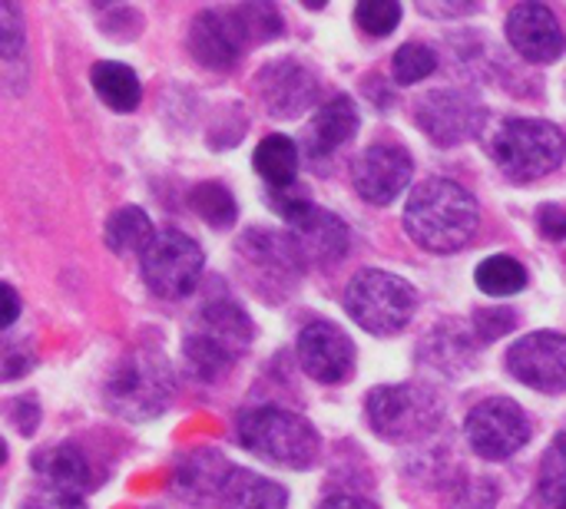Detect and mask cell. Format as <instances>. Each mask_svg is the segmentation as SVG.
<instances>
[{"label":"cell","instance_id":"6da1fadb","mask_svg":"<svg viewBox=\"0 0 566 509\" xmlns=\"http://www.w3.org/2000/svg\"><path fill=\"white\" fill-rule=\"evenodd\" d=\"M481 225L478 199L454 179L434 176L415 185L405 205L408 235L434 255H454L471 245Z\"/></svg>","mask_w":566,"mask_h":509},{"label":"cell","instance_id":"7a4b0ae2","mask_svg":"<svg viewBox=\"0 0 566 509\" xmlns=\"http://www.w3.org/2000/svg\"><path fill=\"white\" fill-rule=\"evenodd\" d=\"M252 321L232 298L209 301L182 338V361L192 378L219 381L252 344Z\"/></svg>","mask_w":566,"mask_h":509},{"label":"cell","instance_id":"3957f363","mask_svg":"<svg viewBox=\"0 0 566 509\" xmlns=\"http://www.w3.org/2000/svg\"><path fill=\"white\" fill-rule=\"evenodd\" d=\"M176 394V378L169 361L159 351L136 348L123 354L103 381V404L123 421H153L159 417Z\"/></svg>","mask_w":566,"mask_h":509},{"label":"cell","instance_id":"277c9868","mask_svg":"<svg viewBox=\"0 0 566 509\" xmlns=\"http://www.w3.org/2000/svg\"><path fill=\"white\" fill-rule=\"evenodd\" d=\"M235 441L255 457L275 467H289V470H308L322 457L318 431L302 414L282 411V407L242 411L235 417Z\"/></svg>","mask_w":566,"mask_h":509},{"label":"cell","instance_id":"5b68a950","mask_svg":"<svg viewBox=\"0 0 566 509\" xmlns=\"http://www.w3.org/2000/svg\"><path fill=\"white\" fill-rule=\"evenodd\" d=\"M365 417L381 441L408 447L438 434L444 424V404L434 388L405 381L375 388L365 401Z\"/></svg>","mask_w":566,"mask_h":509},{"label":"cell","instance_id":"8992f818","mask_svg":"<svg viewBox=\"0 0 566 509\" xmlns=\"http://www.w3.org/2000/svg\"><path fill=\"white\" fill-rule=\"evenodd\" d=\"M491 156L511 182H537L566 159V136L547 119H507L491 139Z\"/></svg>","mask_w":566,"mask_h":509},{"label":"cell","instance_id":"52a82bcc","mask_svg":"<svg viewBox=\"0 0 566 509\" xmlns=\"http://www.w3.org/2000/svg\"><path fill=\"white\" fill-rule=\"evenodd\" d=\"M345 311L368 335L391 338L411 325V318L418 311V291L411 282H405L391 272L365 268L345 288Z\"/></svg>","mask_w":566,"mask_h":509},{"label":"cell","instance_id":"ba28073f","mask_svg":"<svg viewBox=\"0 0 566 509\" xmlns=\"http://www.w3.org/2000/svg\"><path fill=\"white\" fill-rule=\"evenodd\" d=\"M139 262H143L139 268H143V282L149 285V291L166 301H176L196 291L206 255L196 245V238H189L186 232L163 229Z\"/></svg>","mask_w":566,"mask_h":509},{"label":"cell","instance_id":"9c48e42d","mask_svg":"<svg viewBox=\"0 0 566 509\" xmlns=\"http://www.w3.org/2000/svg\"><path fill=\"white\" fill-rule=\"evenodd\" d=\"M531 417L511 397H488L471 407L464 421V437L471 450L484 460H507L531 444Z\"/></svg>","mask_w":566,"mask_h":509},{"label":"cell","instance_id":"30bf717a","mask_svg":"<svg viewBox=\"0 0 566 509\" xmlns=\"http://www.w3.org/2000/svg\"><path fill=\"white\" fill-rule=\"evenodd\" d=\"M484 106L464 89H431L418 99L415 119L441 149L461 146L484 129Z\"/></svg>","mask_w":566,"mask_h":509},{"label":"cell","instance_id":"8fae6325","mask_svg":"<svg viewBox=\"0 0 566 509\" xmlns=\"http://www.w3.org/2000/svg\"><path fill=\"white\" fill-rule=\"evenodd\" d=\"M255 96L275 119H295L318 99V73L295 60H272L255 73Z\"/></svg>","mask_w":566,"mask_h":509},{"label":"cell","instance_id":"7c38bea8","mask_svg":"<svg viewBox=\"0 0 566 509\" xmlns=\"http://www.w3.org/2000/svg\"><path fill=\"white\" fill-rule=\"evenodd\" d=\"M411 176H415V159L405 146L395 142L368 146L352 166L355 192L368 205H391L411 185Z\"/></svg>","mask_w":566,"mask_h":509},{"label":"cell","instance_id":"4fadbf2b","mask_svg":"<svg viewBox=\"0 0 566 509\" xmlns=\"http://www.w3.org/2000/svg\"><path fill=\"white\" fill-rule=\"evenodd\" d=\"M507 371L544 394L566 391V335L557 331H534L511 344L507 351Z\"/></svg>","mask_w":566,"mask_h":509},{"label":"cell","instance_id":"5bb4252c","mask_svg":"<svg viewBox=\"0 0 566 509\" xmlns=\"http://www.w3.org/2000/svg\"><path fill=\"white\" fill-rule=\"evenodd\" d=\"M285 222L292 225V235L305 255V262H322V265H335L338 258L348 255V225L332 215L328 209H318L305 199H292L279 205Z\"/></svg>","mask_w":566,"mask_h":509},{"label":"cell","instance_id":"9a60e30c","mask_svg":"<svg viewBox=\"0 0 566 509\" xmlns=\"http://www.w3.org/2000/svg\"><path fill=\"white\" fill-rule=\"evenodd\" d=\"M249 46L232 7L199 10L189 23V53L209 70H232Z\"/></svg>","mask_w":566,"mask_h":509},{"label":"cell","instance_id":"2e32d148","mask_svg":"<svg viewBox=\"0 0 566 509\" xmlns=\"http://www.w3.org/2000/svg\"><path fill=\"white\" fill-rule=\"evenodd\" d=\"M298 361L318 384H342L355 374V344L332 321H312L298 335Z\"/></svg>","mask_w":566,"mask_h":509},{"label":"cell","instance_id":"e0dca14e","mask_svg":"<svg viewBox=\"0 0 566 509\" xmlns=\"http://www.w3.org/2000/svg\"><path fill=\"white\" fill-rule=\"evenodd\" d=\"M507 40L531 63H557L566 50V36L557 13L544 3H517L507 13Z\"/></svg>","mask_w":566,"mask_h":509},{"label":"cell","instance_id":"ac0fdd59","mask_svg":"<svg viewBox=\"0 0 566 509\" xmlns=\"http://www.w3.org/2000/svg\"><path fill=\"white\" fill-rule=\"evenodd\" d=\"M235 467L219 450H196L186 460H179L172 474V490L189 503H216L222 500V490Z\"/></svg>","mask_w":566,"mask_h":509},{"label":"cell","instance_id":"d6986e66","mask_svg":"<svg viewBox=\"0 0 566 509\" xmlns=\"http://www.w3.org/2000/svg\"><path fill=\"white\" fill-rule=\"evenodd\" d=\"M33 474L40 477L43 490L53 494H66V497H80L93 490L96 477L93 467L86 460V454L73 444H60V447H46L33 457Z\"/></svg>","mask_w":566,"mask_h":509},{"label":"cell","instance_id":"ffe728a7","mask_svg":"<svg viewBox=\"0 0 566 509\" xmlns=\"http://www.w3.org/2000/svg\"><path fill=\"white\" fill-rule=\"evenodd\" d=\"M361 126L358 106L348 96H332L325 106H318V113L312 116L308 129H305V149L312 159H325L335 149H342L345 142L355 139Z\"/></svg>","mask_w":566,"mask_h":509},{"label":"cell","instance_id":"44dd1931","mask_svg":"<svg viewBox=\"0 0 566 509\" xmlns=\"http://www.w3.org/2000/svg\"><path fill=\"white\" fill-rule=\"evenodd\" d=\"M90 83L99 96V103L113 113H133L143 99V83L133 66L116 60H99L90 70Z\"/></svg>","mask_w":566,"mask_h":509},{"label":"cell","instance_id":"7402d4cb","mask_svg":"<svg viewBox=\"0 0 566 509\" xmlns=\"http://www.w3.org/2000/svg\"><path fill=\"white\" fill-rule=\"evenodd\" d=\"M159 232L153 229L149 215L136 205H126V209H116L109 219H106V229H103V242L113 255L119 258H129V255H146V248L153 245Z\"/></svg>","mask_w":566,"mask_h":509},{"label":"cell","instance_id":"603a6c76","mask_svg":"<svg viewBox=\"0 0 566 509\" xmlns=\"http://www.w3.org/2000/svg\"><path fill=\"white\" fill-rule=\"evenodd\" d=\"M289 494L285 487L252 474V470H235L222 490L219 509H285Z\"/></svg>","mask_w":566,"mask_h":509},{"label":"cell","instance_id":"cb8c5ba5","mask_svg":"<svg viewBox=\"0 0 566 509\" xmlns=\"http://www.w3.org/2000/svg\"><path fill=\"white\" fill-rule=\"evenodd\" d=\"M252 166L255 172L272 185V189H289L298 176V146L289 139V136H265L259 146H255V156H252Z\"/></svg>","mask_w":566,"mask_h":509},{"label":"cell","instance_id":"d4e9b609","mask_svg":"<svg viewBox=\"0 0 566 509\" xmlns=\"http://www.w3.org/2000/svg\"><path fill=\"white\" fill-rule=\"evenodd\" d=\"M474 282L491 298H511L527 288V268L514 255H491L478 265Z\"/></svg>","mask_w":566,"mask_h":509},{"label":"cell","instance_id":"484cf974","mask_svg":"<svg viewBox=\"0 0 566 509\" xmlns=\"http://www.w3.org/2000/svg\"><path fill=\"white\" fill-rule=\"evenodd\" d=\"M189 205L212 229H229L235 222V215H239V205H235L232 192L222 182H199L189 192Z\"/></svg>","mask_w":566,"mask_h":509},{"label":"cell","instance_id":"4316f807","mask_svg":"<svg viewBox=\"0 0 566 509\" xmlns=\"http://www.w3.org/2000/svg\"><path fill=\"white\" fill-rule=\"evenodd\" d=\"M541 507L566 509V431H560L541 464V487H537Z\"/></svg>","mask_w":566,"mask_h":509},{"label":"cell","instance_id":"83f0119b","mask_svg":"<svg viewBox=\"0 0 566 509\" xmlns=\"http://www.w3.org/2000/svg\"><path fill=\"white\" fill-rule=\"evenodd\" d=\"M438 66V53L424 43H405L398 46L395 60H391V73L401 86H415L421 83L424 76H431Z\"/></svg>","mask_w":566,"mask_h":509},{"label":"cell","instance_id":"f1b7e54d","mask_svg":"<svg viewBox=\"0 0 566 509\" xmlns=\"http://www.w3.org/2000/svg\"><path fill=\"white\" fill-rule=\"evenodd\" d=\"M232 10L239 17V26H242L245 40H249V46L275 40L282 33V17H279V10L272 3H239Z\"/></svg>","mask_w":566,"mask_h":509},{"label":"cell","instance_id":"f546056e","mask_svg":"<svg viewBox=\"0 0 566 509\" xmlns=\"http://www.w3.org/2000/svg\"><path fill=\"white\" fill-rule=\"evenodd\" d=\"M355 20L371 36H388L401 23V3L395 0H361L355 7Z\"/></svg>","mask_w":566,"mask_h":509},{"label":"cell","instance_id":"4dcf8cb0","mask_svg":"<svg viewBox=\"0 0 566 509\" xmlns=\"http://www.w3.org/2000/svg\"><path fill=\"white\" fill-rule=\"evenodd\" d=\"M23 20H20V7L3 0L0 3V50H3V60H17L23 53Z\"/></svg>","mask_w":566,"mask_h":509},{"label":"cell","instance_id":"1f68e13d","mask_svg":"<svg viewBox=\"0 0 566 509\" xmlns=\"http://www.w3.org/2000/svg\"><path fill=\"white\" fill-rule=\"evenodd\" d=\"M517 328V311L511 308H481L474 315V335L481 341H497L504 335H511Z\"/></svg>","mask_w":566,"mask_h":509},{"label":"cell","instance_id":"d6a6232c","mask_svg":"<svg viewBox=\"0 0 566 509\" xmlns=\"http://www.w3.org/2000/svg\"><path fill=\"white\" fill-rule=\"evenodd\" d=\"M537 229L544 238L551 242H564L566 238V209L560 205H541L537 212Z\"/></svg>","mask_w":566,"mask_h":509},{"label":"cell","instance_id":"836d02e7","mask_svg":"<svg viewBox=\"0 0 566 509\" xmlns=\"http://www.w3.org/2000/svg\"><path fill=\"white\" fill-rule=\"evenodd\" d=\"M23 509H86L80 497H66V494H53V490H40L36 497H30Z\"/></svg>","mask_w":566,"mask_h":509},{"label":"cell","instance_id":"e575fe53","mask_svg":"<svg viewBox=\"0 0 566 509\" xmlns=\"http://www.w3.org/2000/svg\"><path fill=\"white\" fill-rule=\"evenodd\" d=\"M10 421L17 424V431H20L23 437H30V434L36 431V421H40V407H36V401H30V397L17 401V404H13V411H10Z\"/></svg>","mask_w":566,"mask_h":509},{"label":"cell","instance_id":"d590c367","mask_svg":"<svg viewBox=\"0 0 566 509\" xmlns=\"http://www.w3.org/2000/svg\"><path fill=\"white\" fill-rule=\"evenodd\" d=\"M418 10L428 13V17H468V13L478 10V3H424L421 0Z\"/></svg>","mask_w":566,"mask_h":509},{"label":"cell","instance_id":"8d00e7d4","mask_svg":"<svg viewBox=\"0 0 566 509\" xmlns=\"http://www.w3.org/2000/svg\"><path fill=\"white\" fill-rule=\"evenodd\" d=\"M0 298H3V318H0V328H10L17 318H20V298L10 285H0Z\"/></svg>","mask_w":566,"mask_h":509},{"label":"cell","instance_id":"74e56055","mask_svg":"<svg viewBox=\"0 0 566 509\" xmlns=\"http://www.w3.org/2000/svg\"><path fill=\"white\" fill-rule=\"evenodd\" d=\"M318 509H378L371 500L365 497H352V494H338V497H328Z\"/></svg>","mask_w":566,"mask_h":509}]
</instances>
